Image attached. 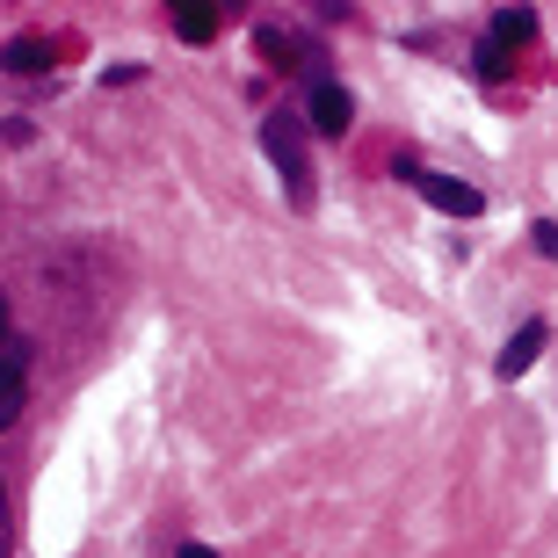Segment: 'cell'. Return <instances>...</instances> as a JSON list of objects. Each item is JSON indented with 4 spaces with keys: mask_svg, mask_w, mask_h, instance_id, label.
I'll use <instances>...</instances> for the list:
<instances>
[{
    "mask_svg": "<svg viewBox=\"0 0 558 558\" xmlns=\"http://www.w3.org/2000/svg\"><path fill=\"white\" fill-rule=\"evenodd\" d=\"M254 44H262V59L290 65V73H298V65H305V44L290 37V29H254Z\"/></svg>",
    "mask_w": 558,
    "mask_h": 558,
    "instance_id": "cell-9",
    "label": "cell"
},
{
    "mask_svg": "<svg viewBox=\"0 0 558 558\" xmlns=\"http://www.w3.org/2000/svg\"><path fill=\"white\" fill-rule=\"evenodd\" d=\"M399 174H414L421 196H428L435 210H450V218H478V210H486V196H478L472 182H457V174H421L414 160H399Z\"/></svg>",
    "mask_w": 558,
    "mask_h": 558,
    "instance_id": "cell-2",
    "label": "cell"
},
{
    "mask_svg": "<svg viewBox=\"0 0 558 558\" xmlns=\"http://www.w3.org/2000/svg\"><path fill=\"white\" fill-rule=\"evenodd\" d=\"M508 73V51H494V44H478V81H500Z\"/></svg>",
    "mask_w": 558,
    "mask_h": 558,
    "instance_id": "cell-10",
    "label": "cell"
},
{
    "mask_svg": "<svg viewBox=\"0 0 558 558\" xmlns=\"http://www.w3.org/2000/svg\"><path fill=\"white\" fill-rule=\"evenodd\" d=\"M15 551V537H8V500H0V558Z\"/></svg>",
    "mask_w": 558,
    "mask_h": 558,
    "instance_id": "cell-12",
    "label": "cell"
},
{
    "mask_svg": "<svg viewBox=\"0 0 558 558\" xmlns=\"http://www.w3.org/2000/svg\"><path fill=\"white\" fill-rule=\"evenodd\" d=\"M22 392H29V349L8 341V349H0V428L22 414Z\"/></svg>",
    "mask_w": 558,
    "mask_h": 558,
    "instance_id": "cell-5",
    "label": "cell"
},
{
    "mask_svg": "<svg viewBox=\"0 0 558 558\" xmlns=\"http://www.w3.org/2000/svg\"><path fill=\"white\" fill-rule=\"evenodd\" d=\"M174 558H218V551H210V544H182V551H174Z\"/></svg>",
    "mask_w": 558,
    "mask_h": 558,
    "instance_id": "cell-13",
    "label": "cell"
},
{
    "mask_svg": "<svg viewBox=\"0 0 558 558\" xmlns=\"http://www.w3.org/2000/svg\"><path fill=\"white\" fill-rule=\"evenodd\" d=\"M0 349H8V290H0Z\"/></svg>",
    "mask_w": 558,
    "mask_h": 558,
    "instance_id": "cell-14",
    "label": "cell"
},
{
    "mask_svg": "<svg viewBox=\"0 0 558 558\" xmlns=\"http://www.w3.org/2000/svg\"><path fill=\"white\" fill-rule=\"evenodd\" d=\"M174 37L182 44H210L218 37V8H204V0H174Z\"/></svg>",
    "mask_w": 558,
    "mask_h": 558,
    "instance_id": "cell-6",
    "label": "cell"
},
{
    "mask_svg": "<svg viewBox=\"0 0 558 558\" xmlns=\"http://www.w3.org/2000/svg\"><path fill=\"white\" fill-rule=\"evenodd\" d=\"M530 240H537V254H551V262H558V226H551V218H544V226H530Z\"/></svg>",
    "mask_w": 558,
    "mask_h": 558,
    "instance_id": "cell-11",
    "label": "cell"
},
{
    "mask_svg": "<svg viewBox=\"0 0 558 558\" xmlns=\"http://www.w3.org/2000/svg\"><path fill=\"white\" fill-rule=\"evenodd\" d=\"M262 153L276 160V174H283V189H290V204L312 210V167H305V131H298V117L269 109V117H262Z\"/></svg>",
    "mask_w": 558,
    "mask_h": 558,
    "instance_id": "cell-1",
    "label": "cell"
},
{
    "mask_svg": "<svg viewBox=\"0 0 558 558\" xmlns=\"http://www.w3.org/2000/svg\"><path fill=\"white\" fill-rule=\"evenodd\" d=\"M530 37H537V15H530V8H500L494 29H486L494 51H515V44H530Z\"/></svg>",
    "mask_w": 558,
    "mask_h": 558,
    "instance_id": "cell-7",
    "label": "cell"
},
{
    "mask_svg": "<svg viewBox=\"0 0 558 558\" xmlns=\"http://www.w3.org/2000/svg\"><path fill=\"white\" fill-rule=\"evenodd\" d=\"M544 341H551V327H544V319H522V327L508 333V349L494 355V371L508 377V385H515V377H530V363L544 355Z\"/></svg>",
    "mask_w": 558,
    "mask_h": 558,
    "instance_id": "cell-4",
    "label": "cell"
},
{
    "mask_svg": "<svg viewBox=\"0 0 558 558\" xmlns=\"http://www.w3.org/2000/svg\"><path fill=\"white\" fill-rule=\"evenodd\" d=\"M312 124H319V138H341V131L355 124L349 87H341V81H327V73H312Z\"/></svg>",
    "mask_w": 558,
    "mask_h": 558,
    "instance_id": "cell-3",
    "label": "cell"
},
{
    "mask_svg": "<svg viewBox=\"0 0 558 558\" xmlns=\"http://www.w3.org/2000/svg\"><path fill=\"white\" fill-rule=\"evenodd\" d=\"M0 65H8V73H51V44L44 37H15L8 51H0Z\"/></svg>",
    "mask_w": 558,
    "mask_h": 558,
    "instance_id": "cell-8",
    "label": "cell"
}]
</instances>
